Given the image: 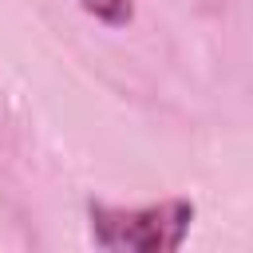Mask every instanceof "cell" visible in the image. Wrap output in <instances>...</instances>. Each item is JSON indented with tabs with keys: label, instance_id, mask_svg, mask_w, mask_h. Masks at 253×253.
<instances>
[{
	"label": "cell",
	"instance_id": "6da1fadb",
	"mask_svg": "<svg viewBox=\"0 0 253 253\" xmlns=\"http://www.w3.org/2000/svg\"><path fill=\"white\" fill-rule=\"evenodd\" d=\"M194 221V206L186 198L146 206V210H111L91 206V237L103 249H130V253H170L182 245Z\"/></svg>",
	"mask_w": 253,
	"mask_h": 253
},
{
	"label": "cell",
	"instance_id": "7a4b0ae2",
	"mask_svg": "<svg viewBox=\"0 0 253 253\" xmlns=\"http://www.w3.org/2000/svg\"><path fill=\"white\" fill-rule=\"evenodd\" d=\"M95 20H103V24H130V16H134V0H79Z\"/></svg>",
	"mask_w": 253,
	"mask_h": 253
}]
</instances>
